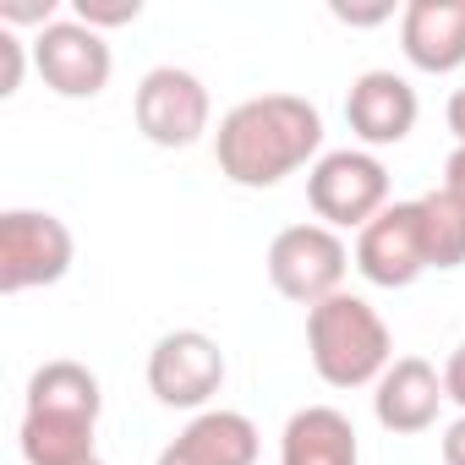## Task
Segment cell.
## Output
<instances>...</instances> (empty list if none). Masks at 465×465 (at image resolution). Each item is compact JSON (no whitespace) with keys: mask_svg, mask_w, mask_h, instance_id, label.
Segmentation results:
<instances>
[{"mask_svg":"<svg viewBox=\"0 0 465 465\" xmlns=\"http://www.w3.org/2000/svg\"><path fill=\"white\" fill-rule=\"evenodd\" d=\"M72 258H77V242H72L66 219H55L45 208H6L0 213V291L6 296L66 280Z\"/></svg>","mask_w":465,"mask_h":465,"instance_id":"obj_5","label":"cell"},{"mask_svg":"<svg viewBox=\"0 0 465 465\" xmlns=\"http://www.w3.org/2000/svg\"><path fill=\"white\" fill-rule=\"evenodd\" d=\"M280 465H361V438L345 411L302 405L280 432Z\"/></svg>","mask_w":465,"mask_h":465,"instance_id":"obj_14","label":"cell"},{"mask_svg":"<svg viewBox=\"0 0 465 465\" xmlns=\"http://www.w3.org/2000/svg\"><path fill=\"white\" fill-rule=\"evenodd\" d=\"M443 400H449L443 394V372L427 356H394L389 372L372 383V416L394 438H416V432L438 427Z\"/></svg>","mask_w":465,"mask_h":465,"instance_id":"obj_11","label":"cell"},{"mask_svg":"<svg viewBox=\"0 0 465 465\" xmlns=\"http://www.w3.org/2000/svg\"><path fill=\"white\" fill-rule=\"evenodd\" d=\"M55 17V0H0V28H50Z\"/></svg>","mask_w":465,"mask_h":465,"instance_id":"obj_20","label":"cell"},{"mask_svg":"<svg viewBox=\"0 0 465 465\" xmlns=\"http://www.w3.org/2000/svg\"><path fill=\"white\" fill-rule=\"evenodd\" d=\"M224 389V351L203 329H170L148 351V394L170 411H208Z\"/></svg>","mask_w":465,"mask_h":465,"instance_id":"obj_6","label":"cell"},{"mask_svg":"<svg viewBox=\"0 0 465 465\" xmlns=\"http://www.w3.org/2000/svg\"><path fill=\"white\" fill-rule=\"evenodd\" d=\"M443 121H449V132H454V148H465V88H454V94H449Z\"/></svg>","mask_w":465,"mask_h":465,"instance_id":"obj_24","label":"cell"},{"mask_svg":"<svg viewBox=\"0 0 465 465\" xmlns=\"http://www.w3.org/2000/svg\"><path fill=\"white\" fill-rule=\"evenodd\" d=\"M356 258H351V247L340 242V230H329V224H318V219H307V224H285L280 236L269 242V258H263V269H269V285L285 296V302H296V307H318V302H329V296H340L345 291V269H351Z\"/></svg>","mask_w":465,"mask_h":465,"instance_id":"obj_3","label":"cell"},{"mask_svg":"<svg viewBox=\"0 0 465 465\" xmlns=\"http://www.w3.org/2000/svg\"><path fill=\"white\" fill-rule=\"evenodd\" d=\"M400 50L416 72L449 77L465 66V0H411L400 12Z\"/></svg>","mask_w":465,"mask_h":465,"instance_id":"obj_12","label":"cell"},{"mask_svg":"<svg viewBox=\"0 0 465 465\" xmlns=\"http://www.w3.org/2000/svg\"><path fill=\"white\" fill-rule=\"evenodd\" d=\"M356 274L378 291H405L427 274L421 252V224H416V197L389 203L367 230H356Z\"/></svg>","mask_w":465,"mask_h":465,"instance_id":"obj_9","label":"cell"},{"mask_svg":"<svg viewBox=\"0 0 465 465\" xmlns=\"http://www.w3.org/2000/svg\"><path fill=\"white\" fill-rule=\"evenodd\" d=\"M104 389L83 361H45L28 378V416H72V421H99Z\"/></svg>","mask_w":465,"mask_h":465,"instance_id":"obj_15","label":"cell"},{"mask_svg":"<svg viewBox=\"0 0 465 465\" xmlns=\"http://www.w3.org/2000/svg\"><path fill=\"white\" fill-rule=\"evenodd\" d=\"M416 224H421L427 269H438V274L465 269V203L449 186H432L416 197Z\"/></svg>","mask_w":465,"mask_h":465,"instance_id":"obj_16","label":"cell"},{"mask_svg":"<svg viewBox=\"0 0 465 465\" xmlns=\"http://www.w3.org/2000/svg\"><path fill=\"white\" fill-rule=\"evenodd\" d=\"M329 12H334L340 23H351V28H372V23H389V17H394L389 0H383V6H340V0H334Z\"/></svg>","mask_w":465,"mask_h":465,"instance_id":"obj_22","label":"cell"},{"mask_svg":"<svg viewBox=\"0 0 465 465\" xmlns=\"http://www.w3.org/2000/svg\"><path fill=\"white\" fill-rule=\"evenodd\" d=\"M438 443H443V465H465V416H454Z\"/></svg>","mask_w":465,"mask_h":465,"instance_id":"obj_23","label":"cell"},{"mask_svg":"<svg viewBox=\"0 0 465 465\" xmlns=\"http://www.w3.org/2000/svg\"><path fill=\"white\" fill-rule=\"evenodd\" d=\"M307 356L329 389H367L394 361V334L367 296H329L307 312Z\"/></svg>","mask_w":465,"mask_h":465,"instance_id":"obj_2","label":"cell"},{"mask_svg":"<svg viewBox=\"0 0 465 465\" xmlns=\"http://www.w3.org/2000/svg\"><path fill=\"white\" fill-rule=\"evenodd\" d=\"M443 394L460 405V416H465V340L449 351V361H443Z\"/></svg>","mask_w":465,"mask_h":465,"instance_id":"obj_21","label":"cell"},{"mask_svg":"<svg viewBox=\"0 0 465 465\" xmlns=\"http://www.w3.org/2000/svg\"><path fill=\"white\" fill-rule=\"evenodd\" d=\"M159 465H258V427L242 411H197L159 449Z\"/></svg>","mask_w":465,"mask_h":465,"instance_id":"obj_13","label":"cell"},{"mask_svg":"<svg viewBox=\"0 0 465 465\" xmlns=\"http://www.w3.org/2000/svg\"><path fill=\"white\" fill-rule=\"evenodd\" d=\"M213 159L230 186H280L302 164L323 159V110L302 94H258L219 115Z\"/></svg>","mask_w":465,"mask_h":465,"instance_id":"obj_1","label":"cell"},{"mask_svg":"<svg viewBox=\"0 0 465 465\" xmlns=\"http://www.w3.org/2000/svg\"><path fill=\"white\" fill-rule=\"evenodd\" d=\"M443 186L465 203V148H454V153H449V164H443Z\"/></svg>","mask_w":465,"mask_h":465,"instance_id":"obj_25","label":"cell"},{"mask_svg":"<svg viewBox=\"0 0 465 465\" xmlns=\"http://www.w3.org/2000/svg\"><path fill=\"white\" fill-rule=\"evenodd\" d=\"M307 203L329 230H367L389 208V164L372 148H334L307 170Z\"/></svg>","mask_w":465,"mask_h":465,"instance_id":"obj_4","label":"cell"},{"mask_svg":"<svg viewBox=\"0 0 465 465\" xmlns=\"http://www.w3.org/2000/svg\"><path fill=\"white\" fill-rule=\"evenodd\" d=\"M88 465H104V460H88Z\"/></svg>","mask_w":465,"mask_h":465,"instance_id":"obj_26","label":"cell"},{"mask_svg":"<svg viewBox=\"0 0 465 465\" xmlns=\"http://www.w3.org/2000/svg\"><path fill=\"white\" fill-rule=\"evenodd\" d=\"M132 115H137V132L153 148H192L208 132L213 104H208V88H203L197 72H186V66H153L137 83Z\"/></svg>","mask_w":465,"mask_h":465,"instance_id":"obj_7","label":"cell"},{"mask_svg":"<svg viewBox=\"0 0 465 465\" xmlns=\"http://www.w3.org/2000/svg\"><path fill=\"white\" fill-rule=\"evenodd\" d=\"M72 17L88 23L94 34H104V28L137 23V17H143V0H72Z\"/></svg>","mask_w":465,"mask_h":465,"instance_id":"obj_18","label":"cell"},{"mask_svg":"<svg viewBox=\"0 0 465 465\" xmlns=\"http://www.w3.org/2000/svg\"><path fill=\"white\" fill-rule=\"evenodd\" d=\"M94 427L99 421H72V416H28L23 411V460L28 465H88L94 454Z\"/></svg>","mask_w":465,"mask_h":465,"instance_id":"obj_17","label":"cell"},{"mask_svg":"<svg viewBox=\"0 0 465 465\" xmlns=\"http://www.w3.org/2000/svg\"><path fill=\"white\" fill-rule=\"evenodd\" d=\"M34 72H39L45 88L61 94V99H99V94L110 88L115 55H110L104 34H94V28L77 23V17H61V23H50V28L34 39Z\"/></svg>","mask_w":465,"mask_h":465,"instance_id":"obj_8","label":"cell"},{"mask_svg":"<svg viewBox=\"0 0 465 465\" xmlns=\"http://www.w3.org/2000/svg\"><path fill=\"white\" fill-rule=\"evenodd\" d=\"M416 115H421L416 88L400 72H383V66L361 72L351 83V94H345V121H351V132H356L361 148H394V143H405L416 132Z\"/></svg>","mask_w":465,"mask_h":465,"instance_id":"obj_10","label":"cell"},{"mask_svg":"<svg viewBox=\"0 0 465 465\" xmlns=\"http://www.w3.org/2000/svg\"><path fill=\"white\" fill-rule=\"evenodd\" d=\"M23 72H28V45L17 39V28H0V99L23 88Z\"/></svg>","mask_w":465,"mask_h":465,"instance_id":"obj_19","label":"cell"}]
</instances>
